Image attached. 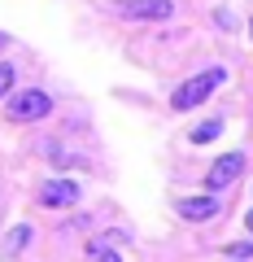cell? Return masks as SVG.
<instances>
[{
	"instance_id": "6da1fadb",
	"label": "cell",
	"mask_w": 253,
	"mask_h": 262,
	"mask_svg": "<svg viewBox=\"0 0 253 262\" xmlns=\"http://www.w3.org/2000/svg\"><path fill=\"white\" fill-rule=\"evenodd\" d=\"M227 83V70L223 66H210V70H201V75H192V79H183V83L175 88V96H170V110H197L201 101H210V96L218 92V88Z\"/></svg>"
},
{
	"instance_id": "7a4b0ae2",
	"label": "cell",
	"mask_w": 253,
	"mask_h": 262,
	"mask_svg": "<svg viewBox=\"0 0 253 262\" xmlns=\"http://www.w3.org/2000/svg\"><path fill=\"white\" fill-rule=\"evenodd\" d=\"M53 114V96L39 92V88H22V92L5 96V118L9 122H39Z\"/></svg>"
},
{
	"instance_id": "3957f363",
	"label": "cell",
	"mask_w": 253,
	"mask_h": 262,
	"mask_svg": "<svg viewBox=\"0 0 253 262\" xmlns=\"http://www.w3.org/2000/svg\"><path fill=\"white\" fill-rule=\"evenodd\" d=\"M118 13L127 22H166L175 18V5L170 0H118Z\"/></svg>"
},
{
	"instance_id": "277c9868",
	"label": "cell",
	"mask_w": 253,
	"mask_h": 262,
	"mask_svg": "<svg viewBox=\"0 0 253 262\" xmlns=\"http://www.w3.org/2000/svg\"><path fill=\"white\" fill-rule=\"evenodd\" d=\"M79 184H70V179H48V184H39V192H35V201L44 210H70V206H79Z\"/></svg>"
},
{
	"instance_id": "5b68a950",
	"label": "cell",
	"mask_w": 253,
	"mask_h": 262,
	"mask_svg": "<svg viewBox=\"0 0 253 262\" xmlns=\"http://www.w3.org/2000/svg\"><path fill=\"white\" fill-rule=\"evenodd\" d=\"M240 170H244V153H223V158H214V166H210L205 188L210 192H223V188H232L236 179H240Z\"/></svg>"
},
{
	"instance_id": "8992f818",
	"label": "cell",
	"mask_w": 253,
	"mask_h": 262,
	"mask_svg": "<svg viewBox=\"0 0 253 262\" xmlns=\"http://www.w3.org/2000/svg\"><path fill=\"white\" fill-rule=\"evenodd\" d=\"M175 210H179V219H188V223H201V219L218 214V196H179Z\"/></svg>"
},
{
	"instance_id": "52a82bcc",
	"label": "cell",
	"mask_w": 253,
	"mask_h": 262,
	"mask_svg": "<svg viewBox=\"0 0 253 262\" xmlns=\"http://www.w3.org/2000/svg\"><path fill=\"white\" fill-rule=\"evenodd\" d=\"M31 241H35V227H31V223L9 227V236H5V245H0V258H18V253H27Z\"/></svg>"
},
{
	"instance_id": "ba28073f",
	"label": "cell",
	"mask_w": 253,
	"mask_h": 262,
	"mask_svg": "<svg viewBox=\"0 0 253 262\" xmlns=\"http://www.w3.org/2000/svg\"><path fill=\"white\" fill-rule=\"evenodd\" d=\"M87 262H122V253L109 241H87Z\"/></svg>"
},
{
	"instance_id": "9c48e42d",
	"label": "cell",
	"mask_w": 253,
	"mask_h": 262,
	"mask_svg": "<svg viewBox=\"0 0 253 262\" xmlns=\"http://www.w3.org/2000/svg\"><path fill=\"white\" fill-rule=\"evenodd\" d=\"M218 136H223V118H205V122L192 127V144H210V140H218Z\"/></svg>"
},
{
	"instance_id": "30bf717a",
	"label": "cell",
	"mask_w": 253,
	"mask_h": 262,
	"mask_svg": "<svg viewBox=\"0 0 253 262\" xmlns=\"http://www.w3.org/2000/svg\"><path fill=\"white\" fill-rule=\"evenodd\" d=\"M227 258H232V262L253 258V241H227Z\"/></svg>"
},
{
	"instance_id": "8fae6325",
	"label": "cell",
	"mask_w": 253,
	"mask_h": 262,
	"mask_svg": "<svg viewBox=\"0 0 253 262\" xmlns=\"http://www.w3.org/2000/svg\"><path fill=\"white\" fill-rule=\"evenodd\" d=\"M13 79H18V75H13V66H9V61H0V101L13 92Z\"/></svg>"
},
{
	"instance_id": "7c38bea8",
	"label": "cell",
	"mask_w": 253,
	"mask_h": 262,
	"mask_svg": "<svg viewBox=\"0 0 253 262\" xmlns=\"http://www.w3.org/2000/svg\"><path fill=\"white\" fill-rule=\"evenodd\" d=\"M214 22H218V31H232V27H236V18H232L227 9H214Z\"/></svg>"
},
{
	"instance_id": "4fadbf2b",
	"label": "cell",
	"mask_w": 253,
	"mask_h": 262,
	"mask_svg": "<svg viewBox=\"0 0 253 262\" xmlns=\"http://www.w3.org/2000/svg\"><path fill=\"white\" fill-rule=\"evenodd\" d=\"M244 227H249V232H253V210H249V214H244Z\"/></svg>"
},
{
	"instance_id": "5bb4252c",
	"label": "cell",
	"mask_w": 253,
	"mask_h": 262,
	"mask_svg": "<svg viewBox=\"0 0 253 262\" xmlns=\"http://www.w3.org/2000/svg\"><path fill=\"white\" fill-rule=\"evenodd\" d=\"M0 48H9V35H5V31H0Z\"/></svg>"
},
{
	"instance_id": "9a60e30c",
	"label": "cell",
	"mask_w": 253,
	"mask_h": 262,
	"mask_svg": "<svg viewBox=\"0 0 253 262\" xmlns=\"http://www.w3.org/2000/svg\"><path fill=\"white\" fill-rule=\"evenodd\" d=\"M249 35H253V18H249Z\"/></svg>"
},
{
	"instance_id": "2e32d148",
	"label": "cell",
	"mask_w": 253,
	"mask_h": 262,
	"mask_svg": "<svg viewBox=\"0 0 253 262\" xmlns=\"http://www.w3.org/2000/svg\"><path fill=\"white\" fill-rule=\"evenodd\" d=\"M244 262H249V258H244Z\"/></svg>"
}]
</instances>
